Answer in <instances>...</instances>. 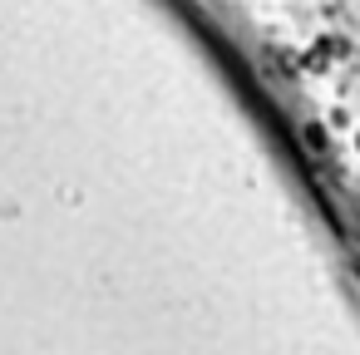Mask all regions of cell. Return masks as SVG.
Here are the masks:
<instances>
[{
    "mask_svg": "<svg viewBox=\"0 0 360 355\" xmlns=\"http://www.w3.org/2000/svg\"><path fill=\"white\" fill-rule=\"evenodd\" d=\"M355 148H360V134H355Z\"/></svg>",
    "mask_w": 360,
    "mask_h": 355,
    "instance_id": "obj_3",
    "label": "cell"
},
{
    "mask_svg": "<svg viewBox=\"0 0 360 355\" xmlns=\"http://www.w3.org/2000/svg\"><path fill=\"white\" fill-rule=\"evenodd\" d=\"M330 60H335V40H316V45L301 55V70H306V75H326Z\"/></svg>",
    "mask_w": 360,
    "mask_h": 355,
    "instance_id": "obj_1",
    "label": "cell"
},
{
    "mask_svg": "<svg viewBox=\"0 0 360 355\" xmlns=\"http://www.w3.org/2000/svg\"><path fill=\"white\" fill-rule=\"evenodd\" d=\"M306 143H311V148H330V138L321 134V124H306Z\"/></svg>",
    "mask_w": 360,
    "mask_h": 355,
    "instance_id": "obj_2",
    "label": "cell"
}]
</instances>
